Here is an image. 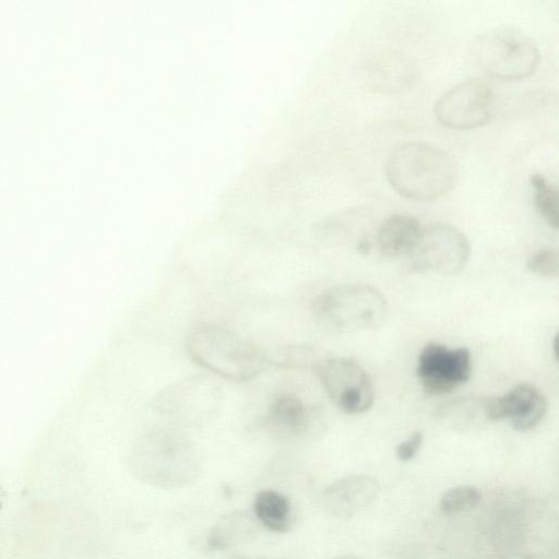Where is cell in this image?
<instances>
[{
	"instance_id": "cell-1",
	"label": "cell",
	"mask_w": 559,
	"mask_h": 559,
	"mask_svg": "<svg viewBox=\"0 0 559 559\" xmlns=\"http://www.w3.org/2000/svg\"><path fill=\"white\" fill-rule=\"evenodd\" d=\"M128 468L134 478L148 486L177 489L198 478L201 457L183 430L167 426L150 430L134 442Z\"/></svg>"
},
{
	"instance_id": "cell-2",
	"label": "cell",
	"mask_w": 559,
	"mask_h": 559,
	"mask_svg": "<svg viewBox=\"0 0 559 559\" xmlns=\"http://www.w3.org/2000/svg\"><path fill=\"white\" fill-rule=\"evenodd\" d=\"M185 347L194 364L229 381L252 380L270 366L264 349L215 323L194 325L186 336Z\"/></svg>"
},
{
	"instance_id": "cell-3",
	"label": "cell",
	"mask_w": 559,
	"mask_h": 559,
	"mask_svg": "<svg viewBox=\"0 0 559 559\" xmlns=\"http://www.w3.org/2000/svg\"><path fill=\"white\" fill-rule=\"evenodd\" d=\"M385 176L401 195L432 201L449 193L457 178L452 156L435 145L407 142L396 146L385 162Z\"/></svg>"
},
{
	"instance_id": "cell-4",
	"label": "cell",
	"mask_w": 559,
	"mask_h": 559,
	"mask_svg": "<svg viewBox=\"0 0 559 559\" xmlns=\"http://www.w3.org/2000/svg\"><path fill=\"white\" fill-rule=\"evenodd\" d=\"M223 389L214 376L194 373L162 389L152 401L153 412L180 430L204 426L223 406Z\"/></svg>"
},
{
	"instance_id": "cell-5",
	"label": "cell",
	"mask_w": 559,
	"mask_h": 559,
	"mask_svg": "<svg viewBox=\"0 0 559 559\" xmlns=\"http://www.w3.org/2000/svg\"><path fill=\"white\" fill-rule=\"evenodd\" d=\"M312 308L325 326L341 333L377 329L385 321L389 311L384 295L361 283L325 289L314 298Z\"/></svg>"
},
{
	"instance_id": "cell-6",
	"label": "cell",
	"mask_w": 559,
	"mask_h": 559,
	"mask_svg": "<svg viewBox=\"0 0 559 559\" xmlns=\"http://www.w3.org/2000/svg\"><path fill=\"white\" fill-rule=\"evenodd\" d=\"M472 55L490 75L506 81L522 80L534 73L539 51L534 40L512 27H499L478 35Z\"/></svg>"
},
{
	"instance_id": "cell-7",
	"label": "cell",
	"mask_w": 559,
	"mask_h": 559,
	"mask_svg": "<svg viewBox=\"0 0 559 559\" xmlns=\"http://www.w3.org/2000/svg\"><path fill=\"white\" fill-rule=\"evenodd\" d=\"M469 254L468 239L459 228L447 223H432L421 226L406 259L413 271L450 276L465 267Z\"/></svg>"
},
{
	"instance_id": "cell-8",
	"label": "cell",
	"mask_w": 559,
	"mask_h": 559,
	"mask_svg": "<svg viewBox=\"0 0 559 559\" xmlns=\"http://www.w3.org/2000/svg\"><path fill=\"white\" fill-rule=\"evenodd\" d=\"M313 372L334 405L349 415L367 412L374 399L368 372L355 360L329 357L317 360Z\"/></svg>"
},
{
	"instance_id": "cell-9",
	"label": "cell",
	"mask_w": 559,
	"mask_h": 559,
	"mask_svg": "<svg viewBox=\"0 0 559 559\" xmlns=\"http://www.w3.org/2000/svg\"><path fill=\"white\" fill-rule=\"evenodd\" d=\"M493 93L483 80L471 79L445 92L435 105L438 121L447 128L469 130L490 119Z\"/></svg>"
},
{
	"instance_id": "cell-10",
	"label": "cell",
	"mask_w": 559,
	"mask_h": 559,
	"mask_svg": "<svg viewBox=\"0 0 559 559\" xmlns=\"http://www.w3.org/2000/svg\"><path fill=\"white\" fill-rule=\"evenodd\" d=\"M322 413L299 395L283 392L267 404L258 426L270 437L282 442H295L314 435L321 427Z\"/></svg>"
},
{
	"instance_id": "cell-11",
	"label": "cell",
	"mask_w": 559,
	"mask_h": 559,
	"mask_svg": "<svg viewBox=\"0 0 559 559\" xmlns=\"http://www.w3.org/2000/svg\"><path fill=\"white\" fill-rule=\"evenodd\" d=\"M417 378L429 395H442L464 384L472 373L467 348H449L439 343L426 344L417 358Z\"/></svg>"
},
{
	"instance_id": "cell-12",
	"label": "cell",
	"mask_w": 559,
	"mask_h": 559,
	"mask_svg": "<svg viewBox=\"0 0 559 559\" xmlns=\"http://www.w3.org/2000/svg\"><path fill=\"white\" fill-rule=\"evenodd\" d=\"M547 412L543 393L530 383H520L498 397H489L490 423L508 419L518 431L535 428Z\"/></svg>"
},
{
	"instance_id": "cell-13",
	"label": "cell",
	"mask_w": 559,
	"mask_h": 559,
	"mask_svg": "<svg viewBox=\"0 0 559 559\" xmlns=\"http://www.w3.org/2000/svg\"><path fill=\"white\" fill-rule=\"evenodd\" d=\"M379 489V484L370 476H348L325 488L322 504L333 516L349 518L371 504Z\"/></svg>"
},
{
	"instance_id": "cell-14",
	"label": "cell",
	"mask_w": 559,
	"mask_h": 559,
	"mask_svg": "<svg viewBox=\"0 0 559 559\" xmlns=\"http://www.w3.org/2000/svg\"><path fill=\"white\" fill-rule=\"evenodd\" d=\"M260 523L252 510L237 509L222 515L206 537L211 550H227L247 544L259 534Z\"/></svg>"
},
{
	"instance_id": "cell-15",
	"label": "cell",
	"mask_w": 559,
	"mask_h": 559,
	"mask_svg": "<svg viewBox=\"0 0 559 559\" xmlns=\"http://www.w3.org/2000/svg\"><path fill=\"white\" fill-rule=\"evenodd\" d=\"M421 225L407 214H394L379 226L376 242L379 251L389 258H407L412 251Z\"/></svg>"
},
{
	"instance_id": "cell-16",
	"label": "cell",
	"mask_w": 559,
	"mask_h": 559,
	"mask_svg": "<svg viewBox=\"0 0 559 559\" xmlns=\"http://www.w3.org/2000/svg\"><path fill=\"white\" fill-rule=\"evenodd\" d=\"M252 512L261 526L274 533H286L293 526V504L288 497L273 489L260 490Z\"/></svg>"
},
{
	"instance_id": "cell-17",
	"label": "cell",
	"mask_w": 559,
	"mask_h": 559,
	"mask_svg": "<svg viewBox=\"0 0 559 559\" xmlns=\"http://www.w3.org/2000/svg\"><path fill=\"white\" fill-rule=\"evenodd\" d=\"M489 397L462 396L448 401L436 411V418L454 428H467L490 423L488 415Z\"/></svg>"
},
{
	"instance_id": "cell-18",
	"label": "cell",
	"mask_w": 559,
	"mask_h": 559,
	"mask_svg": "<svg viewBox=\"0 0 559 559\" xmlns=\"http://www.w3.org/2000/svg\"><path fill=\"white\" fill-rule=\"evenodd\" d=\"M533 189L535 207L543 219L552 228H558V190L556 186L542 174H533L530 178Z\"/></svg>"
},
{
	"instance_id": "cell-19",
	"label": "cell",
	"mask_w": 559,
	"mask_h": 559,
	"mask_svg": "<svg viewBox=\"0 0 559 559\" xmlns=\"http://www.w3.org/2000/svg\"><path fill=\"white\" fill-rule=\"evenodd\" d=\"M481 500L480 491L471 485H462L444 491L440 499V509L444 513H456L475 508Z\"/></svg>"
},
{
	"instance_id": "cell-20",
	"label": "cell",
	"mask_w": 559,
	"mask_h": 559,
	"mask_svg": "<svg viewBox=\"0 0 559 559\" xmlns=\"http://www.w3.org/2000/svg\"><path fill=\"white\" fill-rule=\"evenodd\" d=\"M267 353V352H266ZM270 365L295 368L313 366L317 359L311 348L304 346H287L275 352L267 353Z\"/></svg>"
},
{
	"instance_id": "cell-21",
	"label": "cell",
	"mask_w": 559,
	"mask_h": 559,
	"mask_svg": "<svg viewBox=\"0 0 559 559\" xmlns=\"http://www.w3.org/2000/svg\"><path fill=\"white\" fill-rule=\"evenodd\" d=\"M527 269L538 276L557 277L559 274V253L556 248H540L527 259Z\"/></svg>"
},
{
	"instance_id": "cell-22",
	"label": "cell",
	"mask_w": 559,
	"mask_h": 559,
	"mask_svg": "<svg viewBox=\"0 0 559 559\" xmlns=\"http://www.w3.org/2000/svg\"><path fill=\"white\" fill-rule=\"evenodd\" d=\"M424 441V436L420 431H415L407 439L400 442L395 449L396 457L402 462H407L414 459L419 451Z\"/></svg>"
},
{
	"instance_id": "cell-23",
	"label": "cell",
	"mask_w": 559,
	"mask_h": 559,
	"mask_svg": "<svg viewBox=\"0 0 559 559\" xmlns=\"http://www.w3.org/2000/svg\"><path fill=\"white\" fill-rule=\"evenodd\" d=\"M229 559H276V558L237 556V557H231Z\"/></svg>"
}]
</instances>
